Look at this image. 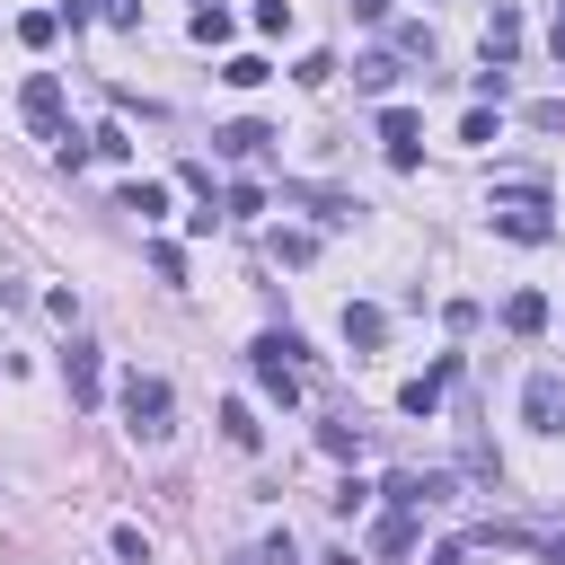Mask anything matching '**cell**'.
Masks as SVG:
<instances>
[{
    "mask_svg": "<svg viewBox=\"0 0 565 565\" xmlns=\"http://www.w3.org/2000/svg\"><path fill=\"white\" fill-rule=\"evenodd\" d=\"M494 230H504V239H522V248H539V239H556V222H548V212H539V203H522V212H494Z\"/></svg>",
    "mask_w": 565,
    "mask_h": 565,
    "instance_id": "9",
    "label": "cell"
},
{
    "mask_svg": "<svg viewBox=\"0 0 565 565\" xmlns=\"http://www.w3.org/2000/svg\"><path fill=\"white\" fill-rule=\"evenodd\" d=\"M194 45H230V10H222V0H203V10H194Z\"/></svg>",
    "mask_w": 565,
    "mask_h": 565,
    "instance_id": "16",
    "label": "cell"
},
{
    "mask_svg": "<svg viewBox=\"0 0 565 565\" xmlns=\"http://www.w3.org/2000/svg\"><path fill=\"white\" fill-rule=\"evenodd\" d=\"M274 256H282V265H310L318 239H310V230H274Z\"/></svg>",
    "mask_w": 565,
    "mask_h": 565,
    "instance_id": "18",
    "label": "cell"
},
{
    "mask_svg": "<svg viewBox=\"0 0 565 565\" xmlns=\"http://www.w3.org/2000/svg\"><path fill=\"white\" fill-rule=\"evenodd\" d=\"M406 548H415V513H406V504H389V522L372 530V556H406Z\"/></svg>",
    "mask_w": 565,
    "mask_h": 565,
    "instance_id": "10",
    "label": "cell"
},
{
    "mask_svg": "<svg viewBox=\"0 0 565 565\" xmlns=\"http://www.w3.org/2000/svg\"><path fill=\"white\" fill-rule=\"evenodd\" d=\"M442 494H451V477H415V468H398V477H389V504H406V513L442 504Z\"/></svg>",
    "mask_w": 565,
    "mask_h": 565,
    "instance_id": "7",
    "label": "cell"
},
{
    "mask_svg": "<svg viewBox=\"0 0 565 565\" xmlns=\"http://www.w3.org/2000/svg\"><path fill=\"white\" fill-rule=\"evenodd\" d=\"M222 434H230L239 451H256V442H265V424H256V406H248V398H230V406H222Z\"/></svg>",
    "mask_w": 565,
    "mask_h": 565,
    "instance_id": "13",
    "label": "cell"
},
{
    "mask_svg": "<svg viewBox=\"0 0 565 565\" xmlns=\"http://www.w3.org/2000/svg\"><path fill=\"white\" fill-rule=\"evenodd\" d=\"M265 141H274V124H222L212 151H222V160H265Z\"/></svg>",
    "mask_w": 565,
    "mask_h": 565,
    "instance_id": "8",
    "label": "cell"
},
{
    "mask_svg": "<svg viewBox=\"0 0 565 565\" xmlns=\"http://www.w3.org/2000/svg\"><path fill=\"white\" fill-rule=\"evenodd\" d=\"M513 45H522V18H513V10H494V18H486V62H504Z\"/></svg>",
    "mask_w": 565,
    "mask_h": 565,
    "instance_id": "15",
    "label": "cell"
},
{
    "mask_svg": "<svg viewBox=\"0 0 565 565\" xmlns=\"http://www.w3.org/2000/svg\"><path fill=\"white\" fill-rule=\"evenodd\" d=\"M265 565H301V556H292V539H265Z\"/></svg>",
    "mask_w": 565,
    "mask_h": 565,
    "instance_id": "25",
    "label": "cell"
},
{
    "mask_svg": "<svg viewBox=\"0 0 565 565\" xmlns=\"http://www.w3.org/2000/svg\"><path fill=\"white\" fill-rule=\"evenodd\" d=\"M98 18L106 27H141V0H98Z\"/></svg>",
    "mask_w": 565,
    "mask_h": 565,
    "instance_id": "24",
    "label": "cell"
},
{
    "mask_svg": "<svg viewBox=\"0 0 565 565\" xmlns=\"http://www.w3.org/2000/svg\"><path fill=\"white\" fill-rule=\"evenodd\" d=\"M62 389H71V406H98V344L62 353Z\"/></svg>",
    "mask_w": 565,
    "mask_h": 565,
    "instance_id": "6",
    "label": "cell"
},
{
    "mask_svg": "<svg viewBox=\"0 0 565 565\" xmlns=\"http://www.w3.org/2000/svg\"><path fill=\"white\" fill-rule=\"evenodd\" d=\"M522 415H530V434H565V380H556V372H530Z\"/></svg>",
    "mask_w": 565,
    "mask_h": 565,
    "instance_id": "2",
    "label": "cell"
},
{
    "mask_svg": "<svg viewBox=\"0 0 565 565\" xmlns=\"http://www.w3.org/2000/svg\"><path fill=\"white\" fill-rule=\"evenodd\" d=\"M556 62H565V10H556Z\"/></svg>",
    "mask_w": 565,
    "mask_h": 565,
    "instance_id": "27",
    "label": "cell"
},
{
    "mask_svg": "<svg viewBox=\"0 0 565 565\" xmlns=\"http://www.w3.org/2000/svg\"><path fill=\"white\" fill-rule=\"evenodd\" d=\"M504 327H513V336H539V327H548V292H513V301H504Z\"/></svg>",
    "mask_w": 565,
    "mask_h": 565,
    "instance_id": "12",
    "label": "cell"
},
{
    "mask_svg": "<svg viewBox=\"0 0 565 565\" xmlns=\"http://www.w3.org/2000/svg\"><path fill=\"white\" fill-rule=\"evenodd\" d=\"M124 212H141V222H160V212H168V186H160V177H133V186H124Z\"/></svg>",
    "mask_w": 565,
    "mask_h": 565,
    "instance_id": "14",
    "label": "cell"
},
{
    "mask_svg": "<svg viewBox=\"0 0 565 565\" xmlns=\"http://www.w3.org/2000/svg\"><path fill=\"white\" fill-rule=\"evenodd\" d=\"M318 451H327V460H353V451H363V434H353V424H318Z\"/></svg>",
    "mask_w": 565,
    "mask_h": 565,
    "instance_id": "17",
    "label": "cell"
},
{
    "mask_svg": "<svg viewBox=\"0 0 565 565\" xmlns=\"http://www.w3.org/2000/svg\"><path fill=\"white\" fill-rule=\"evenodd\" d=\"M353 10H363V18H389V0H353Z\"/></svg>",
    "mask_w": 565,
    "mask_h": 565,
    "instance_id": "26",
    "label": "cell"
},
{
    "mask_svg": "<svg viewBox=\"0 0 565 565\" xmlns=\"http://www.w3.org/2000/svg\"><path fill=\"white\" fill-rule=\"evenodd\" d=\"M353 80H363V89H372V98H380V89H389V80H398V62H389V53H372V62H353Z\"/></svg>",
    "mask_w": 565,
    "mask_h": 565,
    "instance_id": "20",
    "label": "cell"
},
{
    "mask_svg": "<svg viewBox=\"0 0 565 565\" xmlns=\"http://www.w3.org/2000/svg\"><path fill=\"white\" fill-rule=\"evenodd\" d=\"M451 372H460V353H442V363L424 372V380H406V389H398V406H406V415H434V406H442V389H451Z\"/></svg>",
    "mask_w": 565,
    "mask_h": 565,
    "instance_id": "5",
    "label": "cell"
},
{
    "mask_svg": "<svg viewBox=\"0 0 565 565\" xmlns=\"http://www.w3.org/2000/svg\"><path fill=\"white\" fill-rule=\"evenodd\" d=\"M168 415H177V398H168L160 372H124V424H133L141 442H168V434H177Z\"/></svg>",
    "mask_w": 565,
    "mask_h": 565,
    "instance_id": "1",
    "label": "cell"
},
{
    "mask_svg": "<svg viewBox=\"0 0 565 565\" xmlns=\"http://www.w3.org/2000/svg\"><path fill=\"white\" fill-rule=\"evenodd\" d=\"M380 336H389V318H380L372 301H344V344H363V353H372Z\"/></svg>",
    "mask_w": 565,
    "mask_h": 565,
    "instance_id": "11",
    "label": "cell"
},
{
    "mask_svg": "<svg viewBox=\"0 0 565 565\" xmlns=\"http://www.w3.org/2000/svg\"><path fill=\"white\" fill-rule=\"evenodd\" d=\"M18 36H27V45H53V36H62V10H27Z\"/></svg>",
    "mask_w": 565,
    "mask_h": 565,
    "instance_id": "19",
    "label": "cell"
},
{
    "mask_svg": "<svg viewBox=\"0 0 565 565\" xmlns=\"http://www.w3.org/2000/svg\"><path fill=\"white\" fill-rule=\"evenodd\" d=\"M18 115H27L45 141H62V80H53V71H36V80L18 89Z\"/></svg>",
    "mask_w": 565,
    "mask_h": 565,
    "instance_id": "3",
    "label": "cell"
},
{
    "mask_svg": "<svg viewBox=\"0 0 565 565\" xmlns=\"http://www.w3.org/2000/svg\"><path fill=\"white\" fill-rule=\"evenodd\" d=\"M380 141H389L398 168H415V151H424V115H415V106H380Z\"/></svg>",
    "mask_w": 565,
    "mask_h": 565,
    "instance_id": "4",
    "label": "cell"
},
{
    "mask_svg": "<svg viewBox=\"0 0 565 565\" xmlns=\"http://www.w3.org/2000/svg\"><path fill=\"white\" fill-rule=\"evenodd\" d=\"M222 80H230V89H256V80H265V62H256V53H230V62H222Z\"/></svg>",
    "mask_w": 565,
    "mask_h": 565,
    "instance_id": "21",
    "label": "cell"
},
{
    "mask_svg": "<svg viewBox=\"0 0 565 565\" xmlns=\"http://www.w3.org/2000/svg\"><path fill=\"white\" fill-rule=\"evenodd\" d=\"M115 556H124V565H151V539H141L133 522H115Z\"/></svg>",
    "mask_w": 565,
    "mask_h": 565,
    "instance_id": "22",
    "label": "cell"
},
{
    "mask_svg": "<svg viewBox=\"0 0 565 565\" xmlns=\"http://www.w3.org/2000/svg\"><path fill=\"white\" fill-rule=\"evenodd\" d=\"M256 27L265 36H292V0H256Z\"/></svg>",
    "mask_w": 565,
    "mask_h": 565,
    "instance_id": "23",
    "label": "cell"
}]
</instances>
